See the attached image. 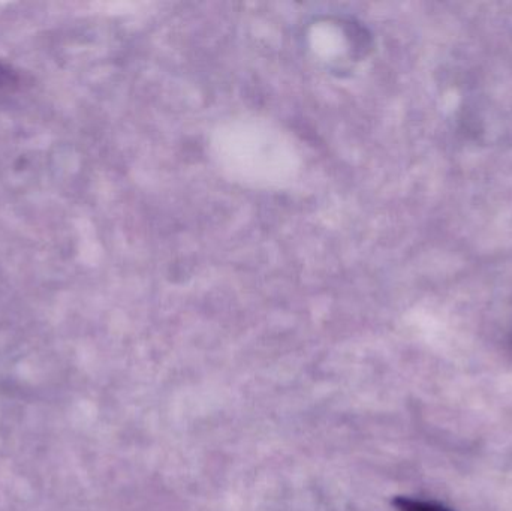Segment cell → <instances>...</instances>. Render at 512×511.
<instances>
[{
  "label": "cell",
  "instance_id": "1",
  "mask_svg": "<svg viewBox=\"0 0 512 511\" xmlns=\"http://www.w3.org/2000/svg\"><path fill=\"white\" fill-rule=\"evenodd\" d=\"M397 509L399 511H454L442 506V504L411 500V498H400V500H397Z\"/></svg>",
  "mask_w": 512,
  "mask_h": 511
},
{
  "label": "cell",
  "instance_id": "2",
  "mask_svg": "<svg viewBox=\"0 0 512 511\" xmlns=\"http://www.w3.org/2000/svg\"><path fill=\"white\" fill-rule=\"evenodd\" d=\"M9 83H11V72H9L5 66L0 65V89Z\"/></svg>",
  "mask_w": 512,
  "mask_h": 511
}]
</instances>
